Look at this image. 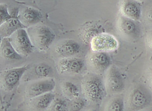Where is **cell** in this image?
<instances>
[{"label":"cell","mask_w":152,"mask_h":111,"mask_svg":"<svg viewBox=\"0 0 152 111\" xmlns=\"http://www.w3.org/2000/svg\"><path fill=\"white\" fill-rule=\"evenodd\" d=\"M81 84L83 93L90 101L98 102L103 97L105 88L102 79L98 75L88 74L82 79Z\"/></svg>","instance_id":"1"},{"label":"cell","mask_w":152,"mask_h":111,"mask_svg":"<svg viewBox=\"0 0 152 111\" xmlns=\"http://www.w3.org/2000/svg\"><path fill=\"white\" fill-rule=\"evenodd\" d=\"M152 104L151 93L142 85L136 86L130 95L127 111H140L149 108Z\"/></svg>","instance_id":"2"},{"label":"cell","mask_w":152,"mask_h":111,"mask_svg":"<svg viewBox=\"0 0 152 111\" xmlns=\"http://www.w3.org/2000/svg\"><path fill=\"white\" fill-rule=\"evenodd\" d=\"M28 35L31 42L38 47L44 49L49 47L56 38L53 30L45 26L34 28L29 31Z\"/></svg>","instance_id":"3"},{"label":"cell","mask_w":152,"mask_h":111,"mask_svg":"<svg viewBox=\"0 0 152 111\" xmlns=\"http://www.w3.org/2000/svg\"><path fill=\"white\" fill-rule=\"evenodd\" d=\"M9 38L15 49L20 55L26 56L32 52L33 45L28 34L24 29L18 30Z\"/></svg>","instance_id":"4"},{"label":"cell","mask_w":152,"mask_h":111,"mask_svg":"<svg viewBox=\"0 0 152 111\" xmlns=\"http://www.w3.org/2000/svg\"><path fill=\"white\" fill-rule=\"evenodd\" d=\"M91 47L94 51H107L115 50L117 47L118 42L113 36L101 34L94 37L91 41Z\"/></svg>","instance_id":"5"},{"label":"cell","mask_w":152,"mask_h":111,"mask_svg":"<svg viewBox=\"0 0 152 111\" xmlns=\"http://www.w3.org/2000/svg\"><path fill=\"white\" fill-rule=\"evenodd\" d=\"M124 87V82L121 73L115 69H110L106 76L105 90L113 94L121 92Z\"/></svg>","instance_id":"6"},{"label":"cell","mask_w":152,"mask_h":111,"mask_svg":"<svg viewBox=\"0 0 152 111\" xmlns=\"http://www.w3.org/2000/svg\"><path fill=\"white\" fill-rule=\"evenodd\" d=\"M56 83L52 79H48L34 83L27 88L26 92L28 97L35 98L50 92L54 88Z\"/></svg>","instance_id":"7"},{"label":"cell","mask_w":152,"mask_h":111,"mask_svg":"<svg viewBox=\"0 0 152 111\" xmlns=\"http://www.w3.org/2000/svg\"><path fill=\"white\" fill-rule=\"evenodd\" d=\"M18 17L20 22L27 27L40 22L43 16L39 10L31 7H27L19 11Z\"/></svg>","instance_id":"8"},{"label":"cell","mask_w":152,"mask_h":111,"mask_svg":"<svg viewBox=\"0 0 152 111\" xmlns=\"http://www.w3.org/2000/svg\"><path fill=\"white\" fill-rule=\"evenodd\" d=\"M55 96L50 92L35 97L28 104V109L29 111H47Z\"/></svg>","instance_id":"9"},{"label":"cell","mask_w":152,"mask_h":111,"mask_svg":"<svg viewBox=\"0 0 152 111\" xmlns=\"http://www.w3.org/2000/svg\"><path fill=\"white\" fill-rule=\"evenodd\" d=\"M30 68L29 65L13 68L5 72L4 76L5 85L8 89L12 90L18 83L24 73Z\"/></svg>","instance_id":"10"},{"label":"cell","mask_w":152,"mask_h":111,"mask_svg":"<svg viewBox=\"0 0 152 111\" xmlns=\"http://www.w3.org/2000/svg\"><path fill=\"white\" fill-rule=\"evenodd\" d=\"M27 28L20 22L18 17H12L0 25V39L9 37L18 30Z\"/></svg>","instance_id":"11"},{"label":"cell","mask_w":152,"mask_h":111,"mask_svg":"<svg viewBox=\"0 0 152 111\" xmlns=\"http://www.w3.org/2000/svg\"><path fill=\"white\" fill-rule=\"evenodd\" d=\"M59 66L61 73L77 74L80 72L83 66V61L77 58H66L61 60Z\"/></svg>","instance_id":"12"},{"label":"cell","mask_w":152,"mask_h":111,"mask_svg":"<svg viewBox=\"0 0 152 111\" xmlns=\"http://www.w3.org/2000/svg\"><path fill=\"white\" fill-rule=\"evenodd\" d=\"M0 51L1 55L4 58L11 60H19L22 58L21 55L15 49L11 44L9 37L1 40Z\"/></svg>","instance_id":"13"},{"label":"cell","mask_w":152,"mask_h":111,"mask_svg":"<svg viewBox=\"0 0 152 111\" xmlns=\"http://www.w3.org/2000/svg\"><path fill=\"white\" fill-rule=\"evenodd\" d=\"M90 62L94 69L98 72L104 71L109 66L110 59L108 55L106 53L99 52L92 55Z\"/></svg>","instance_id":"14"},{"label":"cell","mask_w":152,"mask_h":111,"mask_svg":"<svg viewBox=\"0 0 152 111\" xmlns=\"http://www.w3.org/2000/svg\"><path fill=\"white\" fill-rule=\"evenodd\" d=\"M79 46L75 42L69 40L56 45V52L59 55L64 56H71L79 50Z\"/></svg>","instance_id":"15"},{"label":"cell","mask_w":152,"mask_h":111,"mask_svg":"<svg viewBox=\"0 0 152 111\" xmlns=\"http://www.w3.org/2000/svg\"><path fill=\"white\" fill-rule=\"evenodd\" d=\"M122 11L127 16L134 20L139 18L140 15V7L137 2L127 1L122 6Z\"/></svg>","instance_id":"16"},{"label":"cell","mask_w":152,"mask_h":111,"mask_svg":"<svg viewBox=\"0 0 152 111\" xmlns=\"http://www.w3.org/2000/svg\"><path fill=\"white\" fill-rule=\"evenodd\" d=\"M120 27L125 33L131 35H135L138 30L136 24L132 20L127 18H122L120 21Z\"/></svg>","instance_id":"17"},{"label":"cell","mask_w":152,"mask_h":111,"mask_svg":"<svg viewBox=\"0 0 152 111\" xmlns=\"http://www.w3.org/2000/svg\"><path fill=\"white\" fill-rule=\"evenodd\" d=\"M33 72L34 75L36 77H47L52 74L53 71L51 67L48 64L41 63L37 64L34 67Z\"/></svg>","instance_id":"18"},{"label":"cell","mask_w":152,"mask_h":111,"mask_svg":"<svg viewBox=\"0 0 152 111\" xmlns=\"http://www.w3.org/2000/svg\"><path fill=\"white\" fill-rule=\"evenodd\" d=\"M124 104L123 99L120 97H115L108 104L107 111H124Z\"/></svg>","instance_id":"19"},{"label":"cell","mask_w":152,"mask_h":111,"mask_svg":"<svg viewBox=\"0 0 152 111\" xmlns=\"http://www.w3.org/2000/svg\"><path fill=\"white\" fill-rule=\"evenodd\" d=\"M68 108L66 100L58 98L54 100L47 111H68Z\"/></svg>","instance_id":"20"},{"label":"cell","mask_w":152,"mask_h":111,"mask_svg":"<svg viewBox=\"0 0 152 111\" xmlns=\"http://www.w3.org/2000/svg\"><path fill=\"white\" fill-rule=\"evenodd\" d=\"M62 88L64 93L69 96H76L79 92L77 87L69 81L65 82L63 85Z\"/></svg>","instance_id":"21"},{"label":"cell","mask_w":152,"mask_h":111,"mask_svg":"<svg viewBox=\"0 0 152 111\" xmlns=\"http://www.w3.org/2000/svg\"><path fill=\"white\" fill-rule=\"evenodd\" d=\"M86 100L80 98L74 99L71 103L70 107V111H80L86 104Z\"/></svg>","instance_id":"22"},{"label":"cell","mask_w":152,"mask_h":111,"mask_svg":"<svg viewBox=\"0 0 152 111\" xmlns=\"http://www.w3.org/2000/svg\"><path fill=\"white\" fill-rule=\"evenodd\" d=\"M12 17L8 12L7 5L5 4L1 3L0 4V25Z\"/></svg>","instance_id":"23"},{"label":"cell","mask_w":152,"mask_h":111,"mask_svg":"<svg viewBox=\"0 0 152 111\" xmlns=\"http://www.w3.org/2000/svg\"><path fill=\"white\" fill-rule=\"evenodd\" d=\"M148 18L152 20V10L149 12L148 14Z\"/></svg>","instance_id":"24"},{"label":"cell","mask_w":152,"mask_h":111,"mask_svg":"<svg viewBox=\"0 0 152 111\" xmlns=\"http://www.w3.org/2000/svg\"><path fill=\"white\" fill-rule=\"evenodd\" d=\"M148 42L149 43L150 46L152 47V34L150 35V38L148 39Z\"/></svg>","instance_id":"25"},{"label":"cell","mask_w":152,"mask_h":111,"mask_svg":"<svg viewBox=\"0 0 152 111\" xmlns=\"http://www.w3.org/2000/svg\"><path fill=\"white\" fill-rule=\"evenodd\" d=\"M147 109H145L142 110L140 111H152V110H146Z\"/></svg>","instance_id":"26"},{"label":"cell","mask_w":152,"mask_h":111,"mask_svg":"<svg viewBox=\"0 0 152 111\" xmlns=\"http://www.w3.org/2000/svg\"><path fill=\"white\" fill-rule=\"evenodd\" d=\"M87 111H96V110H95L91 109V110H89Z\"/></svg>","instance_id":"27"}]
</instances>
